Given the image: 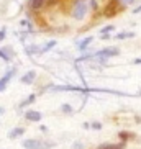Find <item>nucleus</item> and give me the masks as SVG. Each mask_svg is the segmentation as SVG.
<instances>
[{"mask_svg": "<svg viewBox=\"0 0 141 149\" xmlns=\"http://www.w3.org/2000/svg\"><path fill=\"white\" fill-rule=\"evenodd\" d=\"M87 8H89V5L85 3L84 0H77L74 3V7H72L70 15H72V18H75V20H82V18L85 17V13H87Z\"/></svg>", "mask_w": 141, "mask_h": 149, "instance_id": "f257e3e1", "label": "nucleus"}, {"mask_svg": "<svg viewBox=\"0 0 141 149\" xmlns=\"http://www.w3.org/2000/svg\"><path fill=\"white\" fill-rule=\"evenodd\" d=\"M54 143H41L38 139H25L23 141V148L25 149H51L54 148Z\"/></svg>", "mask_w": 141, "mask_h": 149, "instance_id": "f03ea898", "label": "nucleus"}, {"mask_svg": "<svg viewBox=\"0 0 141 149\" xmlns=\"http://www.w3.org/2000/svg\"><path fill=\"white\" fill-rule=\"evenodd\" d=\"M121 7L123 5H120V0H110L107 3V7L103 8V15L105 17H113V15H117L121 10Z\"/></svg>", "mask_w": 141, "mask_h": 149, "instance_id": "7ed1b4c3", "label": "nucleus"}, {"mask_svg": "<svg viewBox=\"0 0 141 149\" xmlns=\"http://www.w3.org/2000/svg\"><path fill=\"white\" fill-rule=\"evenodd\" d=\"M13 74H15V70L12 69V70H8V72H7V74L2 77V79H0V92H3L5 88H7V84H8L10 79L13 77Z\"/></svg>", "mask_w": 141, "mask_h": 149, "instance_id": "20e7f679", "label": "nucleus"}, {"mask_svg": "<svg viewBox=\"0 0 141 149\" xmlns=\"http://www.w3.org/2000/svg\"><path fill=\"white\" fill-rule=\"evenodd\" d=\"M46 2H48V0H30V2H28V7H30L31 10L38 12V10H41L44 5H46Z\"/></svg>", "mask_w": 141, "mask_h": 149, "instance_id": "39448f33", "label": "nucleus"}, {"mask_svg": "<svg viewBox=\"0 0 141 149\" xmlns=\"http://www.w3.org/2000/svg\"><path fill=\"white\" fill-rule=\"evenodd\" d=\"M118 54V49L117 48H103L102 51H98L97 56H103V57H112Z\"/></svg>", "mask_w": 141, "mask_h": 149, "instance_id": "423d86ee", "label": "nucleus"}, {"mask_svg": "<svg viewBox=\"0 0 141 149\" xmlns=\"http://www.w3.org/2000/svg\"><path fill=\"white\" fill-rule=\"evenodd\" d=\"M25 118L30 120V121H40V120H41V113H40V111H36V110H28L27 113H25Z\"/></svg>", "mask_w": 141, "mask_h": 149, "instance_id": "0eeeda50", "label": "nucleus"}, {"mask_svg": "<svg viewBox=\"0 0 141 149\" xmlns=\"http://www.w3.org/2000/svg\"><path fill=\"white\" fill-rule=\"evenodd\" d=\"M35 77H36V72L35 70H30V72H27V74L22 77V82L27 84V85H30V84L35 82Z\"/></svg>", "mask_w": 141, "mask_h": 149, "instance_id": "6e6552de", "label": "nucleus"}, {"mask_svg": "<svg viewBox=\"0 0 141 149\" xmlns=\"http://www.w3.org/2000/svg\"><path fill=\"white\" fill-rule=\"evenodd\" d=\"M97 149H125V143H118V144H110V143H105V144H100Z\"/></svg>", "mask_w": 141, "mask_h": 149, "instance_id": "1a4fd4ad", "label": "nucleus"}, {"mask_svg": "<svg viewBox=\"0 0 141 149\" xmlns=\"http://www.w3.org/2000/svg\"><path fill=\"white\" fill-rule=\"evenodd\" d=\"M23 133H25L23 128H13V130L8 133V138H10V139H15V138H18V136H22Z\"/></svg>", "mask_w": 141, "mask_h": 149, "instance_id": "9d476101", "label": "nucleus"}, {"mask_svg": "<svg viewBox=\"0 0 141 149\" xmlns=\"http://www.w3.org/2000/svg\"><path fill=\"white\" fill-rule=\"evenodd\" d=\"M92 40H94L92 36H87V38H85V40H82V41H80V43H79V46H77V48H79L80 51H84V49L87 48L89 44L92 43Z\"/></svg>", "mask_w": 141, "mask_h": 149, "instance_id": "9b49d317", "label": "nucleus"}, {"mask_svg": "<svg viewBox=\"0 0 141 149\" xmlns=\"http://www.w3.org/2000/svg\"><path fill=\"white\" fill-rule=\"evenodd\" d=\"M133 36H135L133 31H126V33H120V35H117L115 38H117V40H125V38H133Z\"/></svg>", "mask_w": 141, "mask_h": 149, "instance_id": "f8f14e48", "label": "nucleus"}, {"mask_svg": "<svg viewBox=\"0 0 141 149\" xmlns=\"http://www.w3.org/2000/svg\"><path fill=\"white\" fill-rule=\"evenodd\" d=\"M113 30H115L113 25H107V26H103L100 30V35H108V33H110V31H113Z\"/></svg>", "mask_w": 141, "mask_h": 149, "instance_id": "ddd939ff", "label": "nucleus"}, {"mask_svg": "<svg viewBox=\"0 0 141 149\" xmlns=\"http://www.w3.org/2000/svg\"><path fill=\"white\" fill-rule=\"evenodd\" d=\"M35 98H36L35 95H30L27 100H23L22 103H20V107H27V105H30V103H33V102H35Z\"/></svg>", "mask_w": 141, "mask_h": 149, "instance_id": "4468645a", "label": "nucleus"}, {"mask_svg": "<svg viewBox=\"0 0 141 149\" xmlns=\"http://www.w3.org/2000/svg\"><path fill=\"white\" fill-rule=\"evenodd\" d=\"M54 46H56V41H48V43H46V46H44L43 49H41V51H43V53H46V51H49V49L51 48H54Z\"/></svg>", "mask_w": 141, "mask_h": 149, "instance_id": "2eb2a0df", "label": "nucleus"}, {"mask_svg": "<svg viewBox=\"0 0 141 149\" xmlns=\"http://www.w3.org/2000/svg\"><path fill=\"white\" fill-rule=\"evenodd\" d=\"M61 110L64 111V113H70V111H72V108H70V105H69V103H64V105L61 107Z\"/></svg>", "mask_w": 141, "mask_h": 149, "instance_id": "dca6fc26", "label": "nucleus"}, {"mask_svg": "<svg viewBox=\"0 0 141 149\" xmlns=\"http://www.w3.org/2000/svg\"><path fill=\"white\" fill-rule=\"evenodd\" d=\"M0 57H2L3 61H10V56L5 53V51H2V49H0Z\"/></svg>", "mask_w": 141, "mask_h": 149, "instance_id": "f3484780", "label": "nucleus"}, {"mask_svg": "<svg viewBox=\"0 0 141 149\" xmlns=\"http://www.w3.org/2000/svg\"><path fill=\"white\" fill-rule=\"evenodd\" d=\"M38 51H40V49L35 48V46H31V48H27V53H28V54H35V53H38Z\"/></svg>", "mask_w": 141, "mask_h": 149, "instance_id": "a211bd4d", "label": "nucleus"}, {"mask_svg": "<svg viewBox=\"0 0 141 149\" xmlns=\"http://www.w3.org/2000/svg\"><path fill=\"white\" fill-rule=\"evenodd\" d=\"M120 2H121V3H123V7H125V5H131L135 0H120Z\"/></svg>", "mask_w": 141, "mask_h": 149, "instance_id": "6ab92c4d", "label": "nucleus"}, {"mask_svg": "<svg viewBox=\"0 0 141 149\" xmlns=\"http://www.w3.org/2000/svg\"><path fill=\"white\" fill-rule=\"evenodd\" d=\"M5 35H7V33H5V30H0V41L5 40Z\"/></svg>", "mask_w": 141, "mask_h": 149, "instance_id": "aec40b11", "label": "nucleus"}, {"mask_svg": "<svg viewBox=\"0 0 141 149\" xmlns=\"http://www.w3.org/2000/svg\"><path fill=\"white\" fill-rule=\"evenodd\" d=\"M92 128H94V130H100L102 125H100V123H92Z\"/></svg>", "mask_w": 141, "mask_h": 149, "instance_id": "412c9836", "label": "nucleus"}, {"mask_svg": "<svg viewBox=\"0 0 141 149\" xmlns=\"http://www.w3.org/2000/svg\"><path fill=\"white\" fill-rule=\"evenodd\" d=\"M120 138H121V139H126V138H130V134H128V133H120Z\"/></svg>", "mask_w": 141, "mask_h": 149, "instance_id": "4be33fe9", "label": "nucleus"}, {"mask_svg": "<svg viewBox=\"0 0 141 149\" xmlns=\"http://www.w3.org/2000/svg\"><path fill=\"white\" fill-rule=\"evenodd\" d=\"M90 5H92V8H94V10L97 8V2H95V0H90Z\"/></svg>", "mask_w": 141, "mask_h": 149, "instance_id": "5701e85b", "label": "nucleus"}, {"mask_svg": "<svg viewBox=\"0 0 141 149\" xmlns=\"http://www.w3.org/2000/svg\"><path fill=\"white\" fill-rule=\"evenodd\" d=\"M72 149H82V146H80V143H75V144L72 146Z\"/></svg>", "mask_w": 141, "mask_h": 149, "instance_id": "b1692460", "label": "nucleus"}, {"mask_svg": "<svg viewBox=\"0 0 141 149\" xmlns=\"http://www.w3.org/2000/svg\"><path fill=\"white\" fill-rule=\"evenodd\" d=\"M57 2H59V0H48V2H46V3H49V5H56Z\"/></svg>", "mask_w": 141, "mask_h": 149, "instance_id": "393cba45", "label": "nucleus"}, {"mask_svg": "<svg viewBox=\"0 0 141 149\" xmlns=\"http://www.w3.org/2000/svg\"><path fill=\"white\" fill-rule=\"evenodd\" d=\"M140 12H141V5L138 7V8H135V13H140Z\"/></svg>", "mask_w": 141, "mask_h": 149, "instance_id": "a878e982", "label": "nucleus"}, {"mask_svg": "<svg viewBox=\"0 0 141 149\" xmlns=\"http://www.w3.org/2000/svg\"><path fill=\"white\" fill-rule=\"evenodd\" d=\"M135 62H136V64H141V59H136Z\"/></svg>", "mask_w": 141, "mask_h": 149, "instance_id": "bb28decb", "label": "nucleus"}, {"mask_svg": "<svg viewBox=\"0 0 141 149\" xmlns=\"http://www.w3.org/2000/svg\"><path fill=\"white\" fill-rule=\"evenodd\" d=\"M2 113H3V108H0V115H2Z\"/></svg>", "mask_w": 141, "mask_h": 149, "instance_id": "cd10ccee", "label": "nucleus"}]
</instances>
